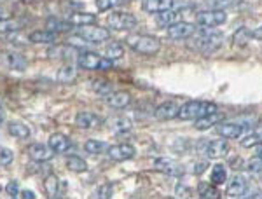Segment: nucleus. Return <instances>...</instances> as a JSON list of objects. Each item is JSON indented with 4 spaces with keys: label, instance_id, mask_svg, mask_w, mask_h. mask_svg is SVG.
<instances>
[{
    "label": "nucleus",
    "instance_id": "864d4df0",
    "mask_svg": "<svg viewBox=\"0 0 262 199\" xmlns=\"http://www.w3.org/2000/svg\"><path fill=\"white\" fill-rule=\"evenodd\" d=\"M7 18V12L2 9V7H0V19H6Z\"/></svg>",
    "mask_w": 262,
    "mask_h": 199
},
{
    "label": "nucleus",
    "instance_id": "c756f323",
    "mask_svg": "<svg viewBox=\"0 0 262 199\" xmlns=\"http://www.w3.org/2000/svg\"><path fill=\"white\" fill-rule=\"evenodd\" d=\"M56 77H58L60 82H65V84L74 82V80L77 79V69H75V67H72V65H65V67H61V69L58 70Z\"/></svg>",
    "mask_w": 262,
    "mask_h": 199
},
{
    "label": "nucleus",
    "instance_id": "4c0bfd02",
    "mask_svg": "<svg viewBox=\"0 0 262 199\" xmlns=\"http://www.w3.org/2000/svg\"><path fill=\"white\" fill-rule=\"evenodd\" d=\"M227 180V171L224 164H215L212 169V182L213 184H224Z\"/></svg>",
    "mask_w": 262,
    "mask_h": 199
},
{
    "label": "nucleus",
    "instance_id": "cd10ccee",
    "mask_svg": "<svg viewBox=\"0 0 262 199\" xmlns=\"http://www.w3.org/2000/svg\"><path fill=\"white\" fill-rule=\"evenodd\" d=\"M219 121H222V116L219 114V110H217V112L210 114V116H205V117H201V119H196V124H194V126H196L198 129L205 131V129H210L212 126H215Z\"/></svg>",
    "mask_w": 262,
    "mask_h": 199
},
{
    "label": "nucleus",
    "instance_id": "3c124183",
    "mask_svg": "<svg viewBox=\"0 0 262 199\" xmlns=\"http://www.w3.org/2000/svg\"><path fill=\"white\" fill-rule=\"evenodd\" d=\"M242 164H243V161H242V159H234V161H232V168H234V169H236V168H243Z\"/></svg>",
    "mask_w": 262,
    "mask_h": 199
},
{
    "label": "nucleus",
    "instance_id": "58836bf2",
    "mask_svg": "<svg viewBox=\"0 0 262 199\" xmlns=\"http://www.w3.org/2000/svg\"><path fill=\"white\" fill-rule=\"evenodd\" d=\"M96 7H98V11L105 12V11H111V9H116V7H119L124 4V0H95Z\"/></svg>",
    "mask_w": 262,
    "mask_h": 199
},
{
    "label": "nucleus",
    "instance_id": "0eeeda50",
    "mask_svg": "<svg viewBox=\"0 0 262 199\" xmlns=\"http://www.w3.org/2000/svg\"><path fill=\"white\" fill-rule=\"evenodd\" d=\"M79 35H82L90 44H101V42L111 39V30L98 25H86V27L79 28Z\"/></svg>",
    "mask_w": 262,
    "mask_h": 199
},
{
    "label": "nucleus",
    "instance_id": "393cba45",
    "mask_svg": "<svg viewBox=\"0 0 262 199\" xmlns=\"http://www.w3.org/2000/svg\"><path fill=\"white\" fill-rule=\"evenodd\" d=\"M46 27L48 30L54 32V33H65V32H70L74 28V25L70 21H63V19H58V18H49L46 21Z\"/></svg>",
    "mask_w": 262,
    "mask_h": 199
},
{
    "label": "nucleus",
    "instance_id": "2f4dec72",
    "mask_svg": "<svg viewBox=\"0 0 262 199\" xmlns=\"http://www.w3.org/2000/svg\"><path fill=\"white\" fill-rule=\"evenodd\" d=\"M131 121L128 119V117H114V119H111V129L116 131V133H124V131H129L131 129Z\"/></svg>",
    "mask_w": 262,
    "mask_h": 199
},
{
    "label": "nucleus",
    "instance_id": "a878e982",
    "mask_svg": "<svg viewBox=\"0 0 262 199\" xmlns=\"http://www.w3.org/2000/svg\"><path fill=\"white\" fill-rule=\"evenodd\" d=\"M7 129H9V133L12 135V137L19 138V140H28L32 137L30 128H28L27 124H23V122H11Z\"/></svg>",
    "mask_w": 262,
    "mask_h": 199
},
{
    "label": "nucleus",
    "instance_id": "9d476101",
    "mask_svg": "<svg viewBox=\"0 0 262 199\" xmlns=\"http://www.w3.org/2000/svg\"><path fill=\"white\" fill-rule=\"evenodd\" d=\"M196 33V27L189 21H177L175 25L166 28V35L171 40H182V39H189V37Z\"/></svg>",
    "mask_w": 262,
    "mask_h": 199
},
{
    "label": "nucleus",
    "instance_id": "f3484780",
    "mask_svg": "<svg viewBox=\"0 0 262 199\" xmlns=\"http://www.w3.org/2000/svg\"><path fill=\"white\" fill-rule=\"evenodd\" d=\"M179 108L180 107L175 101H164V103H161L154 110V116H156V119H159V121H171L179 116Z\"/></svg>",
    "mask_w": 262,
    "mask_h": 199
},
{
    "label": "nucleus",
    "instance_id": "dca6fc26",
    "mask_svg": "<svg viewBox=\"0 0 262 199\" xmlns=\"http://www.w3.org/2000/svg\"><path fill=\"white\" fill-rule=\"evenodd\" d=\"M154 169H158V171H161V173H166V175H171V176H179L184 173V168H182L179 163H175L173 159H166V158L156 159Z\"/></svg>",
    "mask_w": 262,
    "mask_h": 199
},
{
    "label": "nucleus",
    "instance_id": "f03ea898",
    "mask_svg": "<svg viewBox=\"0 0 262 199\" xmlns=\"http://www.w3.org/2000/svg\"><path fill=\"white\" fill-rule=\"evenodd\" d=\"M217 112V105L212 103V101H201V100H192L184 103L179 108V119L182 121H196L201 119L205 116H210V114Z\"/></svg>",
    "mask_w": 262,
    "mask_h": 199
},
{
    "label": "nucleus",
    "instance_id": "a18cd8bd",
    "mask_svg": "<svg viewBox=\"0 0 262 199\" xmlns=\"http://www.w3.org/2000/svg\"><path fill=\"white\" fill-rule=\"evenodd\" d=\"M247 169L250 173H262V159L260 158H255V159L248 161Z\"/></svg>",
    "mask_w": 262,
    "mask_h": 199
},
{
    "label": "nucleus",
    "instance_id": "aec40b11",
    "mask_svg": "<svg viewBox=\"0 0 262 199\" xmlns=\"http://www.w3.org/2000/svg\"><path fill=\"white\" fill-rule=\"evenodd\" d=\"M227 194L231 197H245L247 196V180L239 175H234L227 185Z\"/></svg>",
    "mask_w": 262,
    "mask_h": 199
},
{
    "label": "nucleus",
    "instance_id": "bb28decb",
    "mask_svg": "<svg viewBox=\"0 0 262 199\" xmlns=\"http://www.w3.org/2000/svg\"><path fill=\"white\" fill-rule=\"evenodd\" d=\"M250 40H252V30H248L247 27L238 28L234 32V35H232V46H238V48H245Z\"/></svg>",
    "mask_w": 262,
    "mask_h": 199
},
{
    "label": "nucleus",
    "instance_id": "7ed1b4c3",
    "mask_svg": "<svg viewBox=\"0 0 262 199\" xmlns=\"http://www.w3.org/2000/svg\"><path fill=\"white\" fill-rule=\"evenodd\" d=\"M126 44L135 53L145 54V56H154L161 49V40L154 35H129L126 39Z\"/></svg>",
    "mask_w": 262,
    "mask_h": 199
},
{
    "label": "nucleus",
    "instance_id": "f257e3e1",
    "mask_svg": "<svg viewBox=\"0 0 262 199\" xmlns=\"http://www.w3.org/2000/svg\"><path fill=\"white\" fill-rule=\"evenodd\" d=\"M224 44V35L221 32H212L208 30L206 27H201V30L196 33V35L189 37L187 40V48L196 51V53H201V54H213L215 51H219L222 48Z\"/></svg>",
    "mask_w": 262,
    "mask_h": 199
},
{
    "label": "nucleus",
    "instance_id": "de8ad7c7",
    "mask_svg": "<svg viewBox=\"0 0 262 199\" xmlns=\"http://www.w3.org/2000/svg\"><path fill=\"white\" fill-rule=\"evenodd\" d=\"M206 166H208L206 163H198V164H194V169H192V171L196 173V175H201V173L206 169Z\"/></svg>",
    "mask_w": 262,
    "mask_h": 199
},
{
    "label": "nucleus",
    "instance_id": "2eb2a0df",
    "mask_svg": "<svg viewBox=\"0 0 262 199\" xmlns=\"http://www.w3.org/2000/svg\"><path fill=\"white\" fill-rule=\"evenodd\" d=\"M27 152H28V156H30V159L35 161V163H46V161L53 159V156H54L51 147L42 145V143H32Z\"/></svg>",
    "mask_w": 262,
    "mask_h": 199
},
{
    "label": "nucleus",
    "instance_id": "c85d7f7f",
    "mask_svg": "<svg viewBox=\"0 0 262 199\" xmlns=\"http://www.w3.org/2000/svg\"><path fill=\"white\" fill-rule=\"evenodd\" d=\"M44 189H46V194L49 197H56L60 196V179L54 175H49L48 179L44 180Z\"/></svg>",
    "mask_w": 262,
    "mask_h": 199
},
{
    "label": "nucleus",
    "instance_id": "49530a36",
    "mask_svg": "<svg viewBox=\"0 0 262 199\" xmlns=\"http://www.w3.org/2000/svg\"><path fill=\"white\" fill-rule=\"evenodd\" d=\"M6 192H7V196H9V197H18L19 196L18 184H16L14 180H11L9 184H7V187H6Z\"/></svg>",
    "mask_w": 262,
    "mask_h": 199
},
{
    "label": "nucleus",
    "instance_id": "9b49d317",
    "mask_svg": "<svg viewBox=\"0 0 262 199\" xmlns=\"http://www.w3.org/2000/svg\"><path fill=\"white\" fill-rule=\"evenodd\" d=\"M77 53H79V49L72 48L70 44H56L48 49L49 60H61V61H70L72 58H75Z\"/></svg>",
    "mask_w": 262,
    "mask_h": 199
},
{
    "label": "nucleus",
    "instance_id": "f704fd0d",
    "mask_svg": "<svg viewBox=\"0 0 262 199\" xmlns=\"http://www.w3.org/2000/svg\"><path fill=\"white\" fill-rule=\"evenodd\" d=\"M205 4L213 9H227V7H234L242 4V0H205Z\"/></svg>",
    "mask_w": 262,
    "mask_h": 199
},
{
    "label": "nucleus",
    "instance_id": "09e8293b",
    "mask_svg": "<svg viewBox=\"0 0 262 199\" xmlns=\"http://www.w3.org/2000/svg\"><path fill=\"white\" fill-rule=\"evenodd\" d=\"M18 197H23V199H35V194L32 190H21Z\"/></svg>",
    "mask_w": 262,
    "mask_h": 199
},
{
    "label": "nucleus",
    "instance_id": "b1692460",
    "mask_svg": "<svg viewBox=\"0 0 262 199\" xmlns=\"http://www.w3.org/2000/svg\"><path fill=\"white\" fill-rule=\"evenodd\" d=\"M180 18H182L180 12H177L173 9H168V11H163V12H159V14H158V25H159V27L168 28V27H171V25H175L177 21H180Z\"/></svg>",
    "mask_w": 262,
    "mask_h": 199
},
{
    "label": "nucleus",
    "instance_id": "5fc2aeb1",
    "mask_svg": "<svg viewBox=\"0 0 262 199\" xmlns=\"http://www.w3.org/2000/svg\"><path fill=\"white\" fill-rule=\"evenodd\" d=\"M2 122H4V110L0 108V124H2Z\"/></svg>",
    "mask_w": 262,
    "mask_h": 199
},
{
    "label": "nucleus",
    "instance_id": "c03bdc74",
    "mask_svg": "<svg viewBox=\"0 0 262 199\" xmlns=\"http://www.w3.org/2000/svg\"><path fill=\"white\" fill-rule=\"evenodd\" d=\"M260 142H262V138L259 137V135L252 133V135H248V137H245V138L242 140V145H243V147H247V149H250V147H257Z\"/></svg>",
    "mask_w": 262,
    "mask_h": 199
},
{
    "label": "nucleus",
    "instance_id": "473e14b6",
    "mask_svg": "<svg viewBox=\"0 0 262 199\" xmlns=\"http://www.w3.org/2000/svg\"><path fill=\"white\" fill-rule=\"evenodd\" d=\"M84 150L91 156H100L107 150V145H105L103 142H98V140H88V142L84 143Z\"/></svg>",
    "mask_w": 262,
    "mask_h": 199
},
{
    "label": "nucleus",
    "instance_id": "39448f33",
    "mask_svg": "<svg viewBox=\"0 0 262 199\" xmlns=\"http://www.w3.org/2000/svg\"><path fill=\"white\" fill-rule=\"evenodd\" d=\"M107 25L116 32H128L137 27L138 21L129 12H112L107 18Z\"/></svg>",
    "mask_w": 262,
    "mask_h": 199
},
{
    "label": "nucleus",
    "instance_id": "1a4fd4ad",
    "mask_svg": "<svg viewBox=\"0 0 262 199\" xmlns=\"http://www.w3.org/2000/svg\"><path fill=\"white\" fill-rule=\"evenodd\" d=\"M0 67L7 70H16V72H23L28 67V61L25 60V56H21L19 53L14 51H2L0 53Z\"/></svg>",
    "mask_w": 262,
    "mask_h": 199
},
{
    "label": "nucleus",
    "instance_id": "4be33fe9",
    "mask_svg": "<svg viewBox=\"0 0 262 199\" xmlns=\"http://www.w3.org/2000/svg\"><path fill=\"white\" fill-rule=\"evenodd\" d=\"M28 39H30V42H33V44H56L58 33H54L46 28V30L32 32L30 35H28Z\"/></svg>",
    "mask_w": 262,
    "mask_h": 199
},
{
    "label": "nucleus",
    "instance_id": "4468645a",
    "mask_svg": "<svg viewBox=\"0 0 262 199\" xmlns=\"http://www.w3.org/2000/svg\"><path fill=\"white\" fill-rule=\"evenodd\" d=\"M108 158L112 161H128L131 158H135V147L129 143H119V145H112L108 147Z\"/></svg>",
    "mask_w": 262,
    "mask_h": 199
},
{
    "label": "nucleus",
    "instance_id": "412c9836",
    "mask_svg": "<svg viewBox=\"0 0 262 199\" xmlns=\"http://www.w3.org/2000/svg\"><path fill=\"white\" fill-rule=\"evenodd\" d=\"M48 145L51 147V150H53L54 154H63V152H67L70 149V140L61 133H54V135H51Z\"/></svg>",
    "mask_w": 262,
    "mask_h": 199
},
{
    "label": "nucleus",
    "instance_id": "c9c22d12",
    "mask_svg": "<svg viewBox=\"0 0 262 199\" xmlns=\"http://www.w3.org/2000/svg\"><path fill=\"white\" fill-rule=\"evenodd\" d=\"M91 87L95 93H98L100 96H107L108 93H112V84L107 82V80H93Z\"/></svg>",
    "mask_w": 262,
    "mask_h": 199
},
{
    "label": "nucleus",
    "instance_id": "20e7f679",
    "mask_svg": "<svg viewBox=\"0 0 262 199\" xmlns=\"http://www.w3.org/2000/svg\"><path fill=\"white\" fill-rule=\"evenodd\" d=\"M77 65L84 70H111L114 61L108 60L107 56L93 53V51H82L77 56Z\"/></svg>",
    "mask_w": 262,
    "mask_h": 199
},
{
    "label": "nucleus",
    "instance_id": "ea45409f",
    "mask_svg": "<svg viewBox=\"0 0 262 199\" xmlns=\"http://www.w3.org/2000/svg\"><path fill=\"white\" fill-rule=\"evenodd\" d=\"M67 44H70L72 48H75V49H86V48H90V46H93V44H90L86 39H84L82 35H79V33H75V35H70L69 37V40H67Z\"/></svg>",
    "mask_w": 262,
    "mask_h": 199
},
{
    "label": "nucleus",
    "instance_id": "8fccbe9b",
    "mask_svg": "<svg viewBox=\"0 0 262 199\" xmlns=\"http://www.w3.org/2000/svg\"><path fill=\"white\" fill-rule=\"evenodd\" d=\"M252 37H253V39H257V40H262V27L252 30Z\"/></svg>",
    "mask_w": 262,
    "mask_h": 199
},
{
    "label": "nucleus",
    "instance_id": "6e6552de",
    "mask_svg": "<svg viewBox=\"0 0 262 199\" xmlns=\"http://www.w3.org/2000/svg\"><path fill=\"white\" fill-rule=\"evenodd\" d=\"M227 14L224 12V9H210V11H201L196 16V23L206 28H215L219 25L226 23Z\"/></svg>",
    "mask_w": 262,
    "mask_h": 199
},
{
    "label": "nucleus",
    "instance_id": "37998d69",
    "mask_svg": "<svg viewBox=\"0 0 262 199\" xmlns=\"http://www.w3.org/2000/svg\"><path fill=\"white\" fill-rule=\"evenodd\" d=\"M12 159H14V154H12V150H9L7 147L0 145V168L9 166V164L12 163Z\"/></svg>",
    "mask_w": 262,
    "mask_h": 199
},
{
    "label": "nucleus",
    "instance_id": "79ce46f5",
    "mask_svg": "<svg viewBox=\"0 0 262 199\" xmlns=\"http://www.w3.org/2000/svg\"><path fill=\"white\" fill-rule=\"evenodd\" d=\"M18 28H21V23L16 19H0V32L2 33H7V32H16Z\"/></svg>",
    "mask_w": 262,
    "mask_h": 199
},
{
    "label": "nucleus",
    "instance_id": "5701e85b",
    "mask_svg": "<svg viewBox=\"0 0 262 199\" xmlns=\"http://www.w3.org/2000/svg\"><path fill=\"white\" fill-rule=\"evenodd\" d=\"M69 21L74 27H86V25H95L96 16L91 12H72L69 16Z\"/></svg>",
    "mask_w": 262,
    "mask_h": 199
},
{
    "label": "nucleus",
    "instance_id": "6ab92c4d",
    "mask_svg": "<svg viewBox=\"0 0 262 199\" xmlns=\"http://www.w3.org/2000/svg\"><path fill=\"white\" fill-rule=\"evenodd\" d=\"M173 7V0H142V9L149 14H159Z\"/></svg>",
    "mask_w": 262,
    "mask_h": 199
},
{
    "label": "nucleus",
    "instance_id": "a19ab883",
    "mask_svg": "<svg viewBox=\"0 0 262 199\" xmlns=\"http://www.w3.org/2000/svg\"><path fill=\"white\" fill-rule=\"evenodd\" d=\"M114 196V185L112 184H103L101 187H98L93 194V197L98 199H111Z\"/></svg>",
    "mask_w": 262,
    "mask_h": 199
},
{
    "label": "nucleus",
    "instance_id": "423d86ee",
    "mask_svg": "<svg viewBox=\"0 0 262 199\" xmlns=\"http://www.w3.org/2000/svg\"><path fill=\"white\" fill-rule=\"evenodd\" d=\"M198 150L203 152L208 159H219L229 152V143L226 140H212V142H201Z\"/></svg>",
    "mask_w": 262,
    "mask_h": 199
},
{
    "label": "nucleus",
    "instance_id": "e433bc0d",
    "mask_svg": "<svg viewBox=\"0 0 262 199\" xmlns=\"http://www.w3.org/2000/svg\"><path fill=\"white\" fill-rule=\"evenodd\" d=\"M200 197H203V199H219L221 197V192H219V189L213 187V185L201 184L200 185Z\"/></svg>",
    "mask_w": 262,
    "mask_h": 199
},
{
    "label": "nucleus",
    "instance_id": "a211bd4d",
    "mask_svg": "<svg viewBox=\"0 0 262 199\" xmlns=\"http://www.w3.org/2000/svg\"><path fill=\"white\" fill-rule=\"evenodd\" d=\"M105 101H107L108 107L112 108H126L131 103V95L126 91H112L105 96Z\"/></svg>",
    "mask_w": 262,
    "mask_h": 199
},
{
    "label": "nucleus",
    "instance_id": "7c9ffc66",
    "mask_svg": "<svg viewBox=\"0 0 262 199\" xmlns=\"http://www.w3.org/2000/svg\"><path fill=\"white\" fill-rule=\"evenodd\" d=\"M65 164H67V168L74 173H82L88 169V163L82 158H79V156H69Z\"/></svg>",
    "mask_w": 262,
    "mask_h": 199
},
{
    "label": "nucleus",
    "instance_id": "f8f14e48",
    "mask_svg": "<svg viewBox=\"0 0 262 199\" xmlns=\"http://www.w3.org/2000/svg\"><path fill=\"white\" fill-rule=\"evenodd\" d=\"M101 122H103V119H101L98 114L90 112V110H82V112H79L75 116V124L81 129H95L98 128Z\"/></svg>",
    "mask_w": 262,
    "mask_h": 199
},
{
    "label": "nucleus",
    "instance_id": "603ef678",
    "mask_svg": "<svg viewBox=\"0 0 262 199\" xmlns=\"http://www.w3.org/2000/svg\"><path fill=\"white\" fill-rule=\"evenodd\" d=\"M255 154H257V158H260L262 159V142L257 145V150H255Z\"/></svg>",
    "mask_w": 262,
    "mask_h": 199
},
{
    "label": "nucleus",
    "instance_id": "72a5a7b5",
    "mask_svg": "<svg viewBox=\"0 0 262 199\" xmlns=\"http://www.w3.org/2000/svg\"><path fill=\"white\" fill-rule=\"evenodd\" d=\"M122 54H124V48L119 44V42H111V44L105 48V56L108 58V60H119L122 58Z\"/></svg>",
    "mask_w": 262,
    "mask_h": 199
},
{
    "label": "nucleus",
    "instance_id": "ddd939ff",
    "mask_svg": "<svg viewBox=\"0 0 262 199\" xmlns=\"http://www.w3.org/2000/svg\"><path fill=\"white\" fill-rule=\"evenodd\" d=\"M245 126L243 124H236V122H224V121H219L215 124V131L217 135L221 137L227 138V140H232V138H239L243 133Z\"/></svg>",
    "mask_w": 262,
    "mask_h": 199
}]
</instances>
